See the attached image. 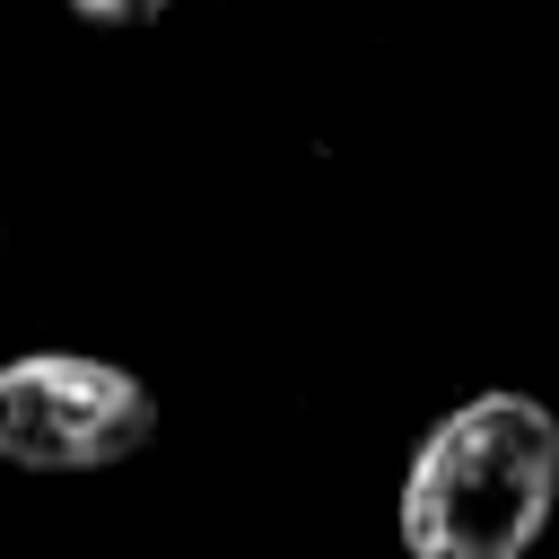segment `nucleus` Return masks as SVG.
Returning a JSON list of instances; mask_svg holds the SVG:
<instances>
[{"label":"nucleus","instance_id":"obj_3","mask_svg":"<svg viewBox=\"0 0 559 559\" xmlns=\"http://www.w3.org/2000/svg\"><path fill=\"white\" fill-rule=\"evenodd\" d=\"M175 0H70V17H87V26H157Z\"/></svg>","mask_w":559,"mask_h":559},{"label":"nucleus","instance_id":"obj_1","mask_svg":"<svg viewBox=\"0 0 559 559\" xmlns=\"http://www.w3.org/2000/svg\"><path fill=\"white\" fill-rule=\"evenodd\" d=\"M559 507V419L542 393L454 402L402 472V550L411 559H524Z\"/></svg>","mask_w":559,"mask_h":559},{"label":"nucleus","instance_id":"obj_2","mask_svg":"<svg viewBox=\"0 0 559 559\" xmlns=\"http://www.w3.org/2000/svg\"><path fill=\"white\" fill-rule=\"evenodd\" d=\"M157 437V393L79 349H35L0 367V463L17 472H105Z\"/></svg>","mask_w":559,"mask_h":559}]
</instances>
